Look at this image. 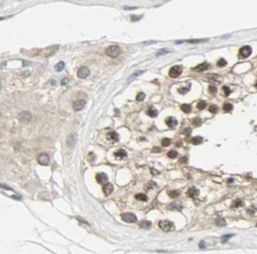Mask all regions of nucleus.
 I'll list each match as a JSON object with an SVG mask.
<instances>
[{"mask_svg": "<svg viewBox=\"0 0 257 254\" xmlns=\"http://www.w3.org/2000/svg\"><path fill=\"white\" fill-rule=\"evenodd\" d=\"M158 227L164 232H170L174 230V224L171 221H168V220L160 221L158 223Z\"/></svg>", "mask_w": 257, "mask_h": 254, "instance_id": "obj_1", "label": "nucleus"}, {"mask_svg": "<svg viewBox=\"0 0 257 254\" xmlns=\"http://www.w3.org/2000/svg\"><path fill=\"white\" fill-rule=\"evenodd\" d=\"M113 191H114V186L112 185L111 183H107L103 187V192H104V194L106 196H110Z\"/></svg>", "mask_w": 257, "mask_h": 254, "instance_id": "obj_14", "label": "nucleus"}, {"mask_svg": "<svg viewBox=\"0 0 257 254\" xmlns=\"http://www.w3.org/2000/svg\"><path fill=\"white\" fill-rule=\"evenodd\" d=\"M130 18H131V21H134V22H135V21L140 20L141 18H142V16H134V15H132Z\"/></svg>", "mask_w": 257, "mask_h": 254, "instance_id": "obj_43", "label": "nucleus"}, {"mask_svg": "<svg viewBox=\"0 0 257 254\" xmlns=\"http://www.w3.org/2000/svg\"><path fill=\"white\" fill-rule=\"evenodd\" d=\"M64 68H65V63L64 62H59L58 64L55 66V70L59 72V71H62L64 69Z\"/></svg>", "mask_w": 257, "mask_h": 254, "instance_id": "obj_24", "label": "nucleus"}, {"mask_svg": "<svg viewBox=\"0 0 257 254\" xmlns=\"http://www.w3.org/2000/svg\"><path fill=\"white\" fill-rule=\"evenodd\" d=\"M209 68H210V65H209V64H207V63H203V64L199 65L198 67H196V68L194 69V70L199 71V72H201V71H204V70L208 69Z\"/></svg>", "mask_w": 257, "mask_h": 254, "instance_id": "obj_15", "label": "nucleus"}, {"mask_svg": "<svg viewBox=\"0 0 257 254\" xmlns=\"http://www.w3.org/2000/svg\"><path fill=\"white\" fill-rule=\"evenodd\" d=\"M227 65V62H226V60H224V59H220L218 62H217V66L218 67H225Z\"/></svg>", "mask_w": 257, "mask_h": 254, "instance_id": "obj_38", "label": "nucleus"}, {"mask_svg": "<svg viewBox=\"0 0 257 254\" xmlns=\"http://www.w3.org/2000/svg\"><path fill=\"white\" fill-rule=\"evenodd\" d=\"M199 247L200 248H205V242L204 241H200L199 242Z\"/></svg>", "mask_w": 257, "mask_h": 254, "instance_id": "obj_46", "label": "nucleus"}, {"mask_svg": "<svg viewBox=\"0 0 257 254\" xmlns=\"http://www.w3.org/2000/svg\"><path fill=\"white\" fill-rule=\"evenodd\" d=\"M115 155L117 157H118V158H120V159H123V158H125L127 156V153H126V151L124 150H119L115 152Z\"/></svg>", "mask_w": 257, "mask_h": 254, "instance_id": "obj_18", "label": "nucleus"}, {"mask_svg": "<svg viewBox=\"0 0 257 254\" xmlns=\"http://www.w3.org/2000/svg\"><path fill=\"white\" fill-rule=\"evenodd\" d=\"M38 162H39L41 165H48L49 162H50L49 155L46 154V153H40L39 156H38Z\"/></svg>", "mask_w": 257, "mask_h": 254, "instance_id": "obj_8", "label": "nucleus"}, {"mask_svg": "<svg viewBox=\"0 0 257 254\" xmlns=\"http://www.w3.org/2000/svg\"><path fill=\"white\" fill-rule=\"evenodd\" d=\"M30 119H31V115L28 112H23L19 116V120L23 123H27L28 121H30Z\"/></svg>", "mask_w": 257, "mask_h": 254, "instance_id": "obj_6", "label": "nucleus"}, {"mask_svg": "<svg viewBox=\"0 0 257 254\" xmlns=\"http://www.w3.org/2000/svg\"><path fill=\"white\" fill-rule=\"evenodd\" d=\"M205 107H206V102L205 101H200L197 105V108L199 110H203V109H205Z\"/></svg>", "mask_w": 257, "mask_h": 254, "instance_id": "obj_31", "label": "nucleus"}, {"mask_svg": "<svg viewBox=\"0 0 257 254\" xmlns=\"http://www.w3.org/2000/svg\"><path fill=\"white\" fill-rule=\"evenodd\" d=\"M159 51H160V52H157V54H156L157 56H160L161 54H165V53H168V51H167V50H159Z\"/></svg>", "mask_w": 257, "mask_h": 254, "instance_id": "obj_47", "label": "nucleus"}, {"mask_svg": "<svg viewBox=\"0 0 257 254\" xmlns=\"http://www.w3.org/2000/svg\"><path fill=\"white\" fill-rule=\"evenodd\" d=\"M84 108H85V101H83V100L77 101L73 104V110L75 112H79V111L83 110Z\"/></svg>", "mask_w": 257, "mask_h": 254, "instance_id": "obj_12", "label": "nucleus"}, {"mask_svg": "<svg viewBox=\"0 0 257 254\" xmlns=\"http://www.w3.org/2000/svg\"><path fill=\"white\" fill-rule=\"evenodd\" d=\"M68 82H69V79H68V78H64V79L62 80V82H61V83H62V85H66Z\"/></svg>", "mask_w": 257, "mask_h": 254, "instance_id": "obj_48", "label": "nucleus"}, {"mask_svg": "<svg viewBox=\"0 0 257 254\" xmlns=\"http://www.w3.org/2000/svg\"><path fill=\"white\" fill-rule=\"evenodd\" d=\"M202 141H203V139H202V137H200V136H197V137L192 139V143H193L194 145H199L200 143H202Z\"/></svg>", "mask_w": 257, "mask_h": 254, "instance_id": "obj_25", "label": "nucleus"}, {"mask_svg": "<svg viewBox=\"0 0 257 254\" xmlns=\"http://www.w3.org/2000/svg\"><path fill=\"white\" fill-rule=\"evenodd\" d=\"M215 223H216L217 226H220V227H223V226L226 225V221L222 217H218L217 219L215 220Z\"/></svg>", "mask_w": 257, "mask_h": 254, "instance_id": "obj_23", "label": "nucleus"}, {"mask_svg": "<svg viewBox=\"0 0 257 254\" xmlns=\"http://www.w3.org/2000/svg\"><path fill=\"white\" fill-rule=\"evenodd\" d=\"M96 180L99 184H107L108 183V175L106 173H98L96 175Z\"/></svg>", "mask_w": 257, "mask_h": 254, "instance_id": "obj_7", "label": "nucleus"}, {"mask_svg": "<svg viewBox=\"0 0 257 254\" xmlns=\"http://www.w3.org/2000/svg\"><path fill=\"white\" fill-rule=\"evenodd\" d=\"M208 77H209L210 81H216L217 83H220V81L222 80V77H220L218 75H215V74H212V75L208 76Z\"/></svg>", "mask_w": 257, "mask_h": 254, "instance_id": "obj_28", "label": "nucleus"}, {"mask_svg": "<svg viewBox=\"0 0 257 254\" xmlns=\"http://www.w3.org/2000/svg\"><path fill=\"white\" fill-rule=\"evenodd\" d=\"M147 114H148V116H151V117H155V116H157V111H156L155 109H153L152 107H150V108L147 110Z\"/></svg>", "mask_w": 257, "mask_h": 254, "instance_id": "obj_20", "label": "nucleus"}, {"mask_svg": "<svg viewBox=\"0 0 257 254\" xmlns=\"http://www.w3.org/2000/svg\"><path fill=\"white\" fill-rule=\"evenodd\" d=\"M165 123L166 125L169 127V128H175L176 125H177V119L175 117H172V116H169L165 119Z\"/></svg>", "mask_w": 257, "mask_h": 254, "instance_id": "obj_10", "label": "nucleus"}, {"mask_svg": "<svg viewBox=\"0 0 257 254\" xmlns=\"http://www.w3.org/2000/svg\"><path fill=\"white\" fill-rule=\"evenodd\" d=\"M177 155H178V153H177V151H175V150H170V151H168V157H170V158H176Z\"/></svg>", "mask_w": 257, "mask_h": 254, "instance_id": "obj_37", "label": "nucleus"}, {"mask_svg": "<svg viewBox=\"0 0 257 254\" xmlns=\"http://www.w3.org/2000/svg\"><path fill=\"white\" fill-rule=\"evenodd\" d=\"M191 133H192V129H191V128H185V130H184V134H185V135L188 136V135H190Z\"/></svg>", "mask_w": 257, "mask_h": 254, "instance_id": "obj_45", "label": "nucleus"}, {"mask_svg": "<svg viewBox=\"0 0 257 254\" xmlns=\"http://www.w3.org/2000/svg\"><path fill=\"white\" fill-rule=\"evenodd\" d=\"M152 226V223L150 221H142L140 223V227L142 229H148Z\"/></svg>", "mask_w": 257, "mask_h": 254, "instance_id": "obj_22", "label": "nucleus"}, {"mask_svg": "<svg viewBox=\"0 0 257 254\" xmlns=\"http://www.w3.org/2000/svg\"><path fill=\"white\" fill-rule=\"evenodd\" d=\"M251 51H252V49L250 46H244L240 50V55L243 58H247L251 54Z\"/></svg>", "mask_w": 257, "mask_h": 254, "instance_id": "obj_9", "label": "nucleus"}, {"mask_svg": "<svg viewBox=\"0 0 257 254\" xmlns=\"http://www.w3.org/2000/svg\"><path fill=\"white\" fill-rule=\"evenodd\" d=\"M199 191L197 189V188H195V187L190 188V189H189V191H188V193H187L188 196H190V197H192V198L197 197V196H199Z\"/></svg>", "mask_w": 257, "mask_h": 254, "instance_id": "obj_13", "label": "nucleus"}, {"mask_svg": "<svg viewBox=\"0 0 257 254\" xmlns=\"http://www.w3.org/2000/svg\"><path fill=\"white\" fill-rule=\"evenodd\" d=\"M232 237H233V235H226V236H223L222 238H221V243H227V242L229 241V239L232 238Z\"/></svg>", "mask_w": 257, "mask_h": 254, "instance_id": "obj_36", "label": "nucleus"}, {"mask_svg": "<svg viewBox=\"0 0 257 254\" xmlns=\"http://www.w3.org/2000/svg\"><path fill=\"white\" fill-rule=\"evenodd\" d=\"M209 112H210L211 114H216V113L218 112V107L215 106V105H211L210 107H209Z\"/></svg>", "mask_w": 257, "mask_h": 254, "instance_id": "obj_35", "label": "nucleus"}, {"mask_svg": "<svg viewBox=\"0 0 257 254\" xmlns=\"http://www.w3.org/2000/svg\"><path fill=\"white\" fill-rule=\"evenodd\" d=\"M135 198L138 199V200H142V201H147L148 200V196L145 194H138V195L135 196Z\"/></svg>", "mask_w": 257, "mask_h": 254, "instance_id": "obj_26", "label": "nucleus"}, {"mask_svg": "<svg viewBox=\"0 0 257 254\" xmlns=\"http://www.w3.org/2000/svg\"><path fill=\"white\" fill-rule=\"evenodd\" d=\"M207 41V39H190V40H180V41H176V44H181L182 42H187V43H192V44H195V43H199V42H205Z\"/></svg>", "mask_w": 257, "mask_h": 254, "instance_id": "obj_16", "label": "nucleus"}, {"mask_svg": "<svg viewBox=\"0 0 257 254\" xmlns=\"http://www.w3.org/2000/svg\"><path fill=\"white\" fill-rule=\"evenodd\" d=\"M168 209L181 211V210L183 209V205H182V203L179 202V201H174V202H172V203H170V204L168 205Z\"/></svg>", "mask_w": 257, "mask_h": 254, "instance_id": "obj_11", "label": "nucleus"}, {"mask_svg": "<svg viewBox=\"0 0 257 254\" xmlns=\"http://www.w3.org/2000/svg\"><path fill=\"white\" fill-rule=\"evenodd\" d=\"M189 89H190V87H184V88H180V89H178V92L180 93V94H186V93L189 91Z\"/></svg>", "mask_w": 257, "mask_h": 254, "instance_id": "obj_41", "label": "nucleus"}, {"mask_svg": "<svg viewBox=\"0 0 257 254\" xmlns=\"http://www.w3.org/2000/svg\"><path fill=\"white\" fill-rule=\"evenodd\" d=\"M107 137L109 140H112V141H117L118 140V134H117L116 131H112L110 133H108Z\"/></svg>", "mask_w": 257, "mask_h": 254, "instance_id": "obj_19", "label": "nucleus"}, {"mask_svg": "<svg viewBox=\"0 0 257 254\" xmlns=\"http://www.w3.org/2000/svg\"><path fill=\"white\" fill-rule=\"evenodd\" d=\"M223 110L225 111V112H232V110H233V105L230 104V103H225L224 106H223Z\"/></svg>", "mask_w": 257, "mask_h": 254, "instance_id": "obj_27", "label": "nucleus"}, {"mask_svg": "<svg viewBox=\"0 0 257 254\" xmlns=\"http://www.w3.org/2000/svg\"><path fill=\"white\" fill-rule=\"evenodd\" d=\"M256 87H257V83H256Z\"/></svg>", "mask_w": 257, "mask_h": 254, "instance_id": "obj_52", "label": "nucleus"}, {"mask_svg": "<svg viewBox=\"0 0 257 254\" xmlns=\"http://www.w3.org/2000/svg\"><path fill=\"white\" fill-rule=\"evenodd\" d=\"M223 92H224V94H225L226 96H229V95L231 94V90H230V88H229V87H227V86H223Z\"/></svg>", "mask_w": 257, "mask_h": 254, "instance_id": "obj_40", "label": "nucleus"}, {"mask_svg": "<svg viewBox=\"0 0 257 254\" xmlns=\"http://www.w3.org/2000/svg\"><path fill=\"white\" fill-rule=\"evenodd\" d=\"M121 219L126 223H135L137 222V217L133 213H123L121 214Z\"/></svg>", "mask_w": 257, "mask_h": 254, "instance_id": "obj_3", "label": "nucleus"}, {"mask_svg": "<svg viewBox=\"0 0 257 254\" xmlns=\"http://www.w3.org/2000/svg\"><path fill=\"white\" fill-rule=\"evenodd\" d=\"M186 159H187L186 157H183V158H182V162H186Z\"/></svg>", "mask_w": 257, "mask_h": 254, "instance_id": "obj_50", "label": "nucleus"}, {"mask_svg": "<svg viewBox=\"0 0 257 254\" xmlns=\"http://www.w3.org/2000/svg\"><path fill=\"white\" fill-rule=\"evenodd\" d=\"M87 159H88V161L90 162V163H92V162H94L95 159H96V155L94 154L93 152H89V154H88V156H87Z\"/></svg>", "mask_w": 257, "mask_h": 254, "instance_id": "obj_32", "label": "nucleus"}, {"mask_svg": "<svg viewBox=\"0 0 257 254\" xmlns=\"http://www.w3.org/2000/svg\"><path fill=\"white\" fill-rule=\"evenodd\" d=\"M181 111L183 113H185V114H188V113H190L192 111V107H191V105L184 104L181 106Z\"/></svg>", "mask_w": 257, "mask_h": 254, "instance_id": "obj_21", "label": "nucleus"}, {"mask_svg": "<svg viewBox=\"0 0 257 254\" xmlns=\"http://www.w3.org/2000/svg\"><path fill=\"white\" fill-rule=\"evenodd\" d=\"M256 227H257V223H256Z\"/></svg>", "mask_w": 257, "mask_h": 254, "instance_id": "obj_53", "label": "nucleus"}, {"mask_svg": "<svg viewBox=\"0 0 257 254\" xmlns=\"http://www.w3.org/2000/svg\"><path fill=\"white\" fill-rule=\"evenodd\" d=\"M192 123H193V125H195V126H199V125L201 124V119H200L199 117H196V118H194V119L192 120Z\"/></svg>", "mask_w": 257, "mask_h": 254, "instance_id": "obj_30", "label": "nucleus"}, {"mask_svg": "<svg viewBox=\"0 0 257 254\" xmlns=\"http://www.w3.org/2000/svg\"><path fill=\"white\" fill-rule=\"evenodd\" d=\"M76 142H77V137H76L75 134H71L70 137L68 138V141H67L69 147H73L76 144Z\"/></svg>", "mask_w": 257, "mask_h": 254, "instance_id": "obj_17", "label": "nucleus"}, {"mask_svg": "<svg viewBox=\"0 0 257 254\" xmlns=\"http://www.w3.org/2000/svg\"><path fill=\"white\" fill-rule=\"evenodd\" d=\"M106 53L111 58H117V56L120 54V48L117 45H112L106 50Z\"/></svg>", "mask_w": 257, "mask_h": 254, "instance_id": "obj_2", "label": "nucleus"}, {"mask_svg": "<svg viewBox=\"0 0 257 254\" xmlns=\"http://www.w3.org/2000/svg\"><path fill=\"white\" fill-rule=\"evenodd\" d=\"M255 210H256V209L254 208V206H252L250 209H248V210H247V213H248V214H250V215H252V214H254Z\"/></svg>", "mask_w": 257, "mask_h": 254, "instance_id": "obj_44", "label": "nucleus"}, {"mask_svg": "<svg viewBox=\"0 0 257 254\" xmlns=\"http://www.w3.org/2000/svg\"><path fill=\"white\" fill-rule=\"evenodd\" d=\"M90 74V70L87 67H81L77 70V76L81 79H84L86 77H88V75Z\"/></svg>", "mask_w": 257, "mask_h": 254, "instance_id": "obj_5", "label": "nucleus"}, {"mask_svg": "<svg viewBox=\"0 0 257 254\" xmlns=\"http://www.w3.org/2000/svg\"><path fill=\"white\" fill-rule=\"evenodd\" d=\"M233 181H234V179H229V180H228V182H229V183H232Z\"/></svg>", "mask_w": 257, "mask_h": 254, "instance_id": "obj_49", "label": "nucleus"}, {"mask_svg": "<svg viewBox=\"0 0 257 254\" xmlns=\"http://www.w3.org/2000/svg\"><path fill=\"white\" fill-rule=\"evenodd\" d=\"M161 144H162V146H164V147H168V146L171 144V140L169 138H164L162 139V141H161Z\"/></svg>", "mask_w": 257, "mask_h": 254, "instance_id": "obj_34", "label": "nucleus"}, {"mask_svg": "<svg viewBox=\"0 0 257 254\" xmlns=\"http://www.w3.org/2000/svg\"><path fill=\"white\" fill-rule=\"evenodd\" d=\"M208 89H209V92L212 93V94H215V93H216V91H217L216 87H215V86H213V85H210Z\"/></svg>", "mask_w": 257, "mask_h": 254, "instance_id": "obj_42", "label": "nucleus"}, {"mask_svg": "<svg viewBox=\"0 0 257 254\" xmlns=\"http://www.w3.org/2000/svg\"><path fill=\"white\" fill-rule=\"evenodd\" d=\"M168 195H169V196H171L172 198H176L177 196H179L180 192L179 191H171V192L168 193Z\"/></svg>", "mask_w": 257, "mask_h": 254, "instance_id": "obj_33", "label": "nucleus"}, {"mask_svg": "<svg viewBox=\"0 0 257 254\" xmlns=\"http://www.w3.org/2000/svg\"><path fill=\"white\" fill-rule=\"evenodd\" d=\"M182 71H183V69H182L181 66H174L169 70V75L173 78H176L182 73Z\"/></svg>", "mask_w": 257, "mask_h": 254, "instance_id": "obj_4", "label": "nucleus"}, {"mask_svg": "<svg viewBox=\"0 0 257 254\" xmlns=\"http://www.w3.org/2000/svg\"><path fill=\"white\" fill-rule=\"evenodd\" d=\"M243 205H244V202H243L241 199H236L234 201V203H233V207L235 208L241 207V206H243Z\"/></svg>", "mask_w": 257, "mask_h": 254, "instance_id": "obj_29", "label": "nucleus"}, {"mask_svg": "<svg viewBox=\"0 0 257 254\" xmlns=\"http://www.w3.org/2000/svg\"><path fill=\"white\" fill-rule=\"evenodd\" d=\"M52 84H54V85H55V84H56V80H53V81H52Z\"/></svg>", "mask_w": 257, "mask_h": 254, "instance_id": "obj_51", "label": "nucleus"}, {"mask_svg": "<svg viewBox=\"0 0 257 254\" xmlns=\"http://www.w3.org/2000/svg\"><path fill=\"white\" fill-rule=\"evenodd\" d=\"M145 97H146V95L144 94L143 92L139 93L138 95H137V97H136V100L137 101H143L144 99H145Z\"/></svg>", "mask_w": 257, "mask_h": 254, "instance_id": "obj_39", "label": "nucleus"}]
</instances>
